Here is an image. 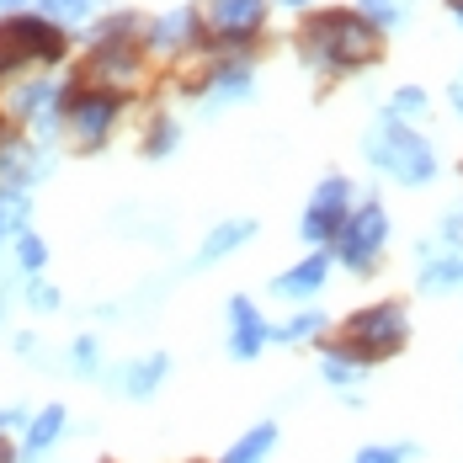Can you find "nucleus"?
<instances>
[{
  "instance_id": "24",
  "label": "nucleus",
  "mask_w": 463,
  "mask_h": 463,
  "mask_svg": "<svg viewBox=\"0 0 463 463\" xmlns=\"http://www.w3.org/2000/svg\"><path fill=\"white\" fill-rule=\"evenodd\" d=\"M43 261H48V240H43V234H33V230H22V234H16V267L38 278V272H43Z\"/></svg>"
},
{
  "instance_id": "28",
  "label": "nucleus",
  "mask_w": 463,
  "mask_h": 463,
  "mask_svg": "<svg viewBox=\"0 0 463 463\" xmlns=\"http://www.w3.org/2000/svg\"><path fill=\"white\" fill-rule=\"evenodd\" d=\"M70 368L80 373V378H91L101 368V341L96 335H75V346H70Z\"/></svg>"
},
{
  "instance_id": "9",
  "label": "nucleus",
  "mask_w": 463,
  "mask_h": 463,
  "mask_svg": "<svg viewBox=\"0 0 463 463\" xmlns=\"http://www.w3.org/2000/svg\"><path fill=\"white\" fill-rule=\"evenodd\" d=\"M64 101H70V86H59V80H27L22 91L11 96L16 118L33 123L38 134H53V128L64 123Z\"/></svg>"
},
{
  "instance_id": "32",
  "label": "nucleus",
  "mask_w": 463,
  "mask_h": 463,
  "mask_svg": "<svg viewBox=\"0 0 463 463\" xmlns=\"http://www.w3.org/2000/svg\"><path fill=\"white\" fill-rule=\"evenodd\" d=\"M27 411H22V405H0V437H5V431H11V426H27Z\"/></svg>"
},
{
  "instance_id": "19",
  "label": "nucleus",
  "mask_w": 463,
  "mask_h": 463,
  "mask_svg": "<svg viewBox=\"0 0 463 463\" xmlns=\"http://www.w3.org/2000/svg\"><path fill=\"white\" fill-rule=\"evenodd\" d=\"M272 448H278V420H256V426H250V431H245L219 463H267L272 458Z\"/></svg>"
},
{
  "instance_id": "22",
  "label": "nucleus",
  "mask_w": 463,
  "mask_h": 463,
  "mask_svg": "<svg viewBox=\"0 0 463 463\" xmlns=\"http://www.w3.org/2000/svg\"><path fill=\"white\" fill-rule=\"evenodd\" d=\"M134 33H144V22L134 11H118V16H107V22H96L91 27V48L101 43H134Z\"/></svg>"
},
{
  "instance_id": "6",
  "label": "nucleus",
  "mask_w": 463,
  "mask_h": 463,
  "mask_svg": "<svg viewBox=\"0 0 463 463\" xmlns=\"http://www.w3.org/2000/svg\"><path fill=\"white\" fill-rule=\"evenodd\" d=\"M352 203H357V186L346 182V176H325L315 186V197H309V208H304L298 234L309 245H335V234L346 230V219H352Z\"/></svg>"
},
{
  "instance_id": "35",
  "label": "nucleus",
  "mask_w": 463,
  "mask_h": 463,
  "mask_svg": "<svg viewBox=\"0 0 463 463\" xmlns=\"http://www.w3.org/2000/svg\"><path fill=\"white\" fill-rule=\"evenodd\" d=\"M16 5H22V0H0V11H11V16H16Z\"/></svg>"
},
{
  "instance_id": "12",
  "label": "nucleus",
  "mask_w": 463,
  "mask_h": 463,
  "mask_svg": "<svg viewBox=\"0 0 463 463\" xmlns=\"http://www.w3.org/2000/svg\"><path fill=\"white\" fill-rule=\"evenodd\" d=\"M208 86H203V107L213 112V107H230V101H245L250 96V80H256V70H250V59H219L208 75H203Z\"/></svg>"
},
{
  "instance_id": "34",
  "label": "nucleus",
  "mask_w": 463,
  "mask_h": 463,
  "mask_svg": "<svg viewBox=\"0 0 463 463\" xmlns=\"http://www.w3.org/2000/svg\"><path fill=\"white\" fill-rule=\"evenodd\" d=\"M0 463H22V453H16V448H11L5 437H0Z\"/></svg>"
},
{
  "instance_id": "27",
  "label": "nucleus",
  "mask_w": 463,
  "mask_h": 463,
  "mask_svg": "<svg viewBox=\"0 0 463 463\" xmlns=\"http://www.w3.org/2000/svg\"><path fill=\"white\" fill-rule=\"evenodd\" d=\"M176 144H182V128H176L171 118H155V128H149V139H144V155L160 160V155H171Z\"/></svg>"
},
{
  "instance_id": "7",
  "label": "nucleus",
  "mask_w": 463,
  "mask_h": 463,
  "mask_svg": "<svg viewBox=\"0 0 463 463\" xmlns=\"http://www.w3.org/2000/svg\"><path fill=\"white\" fill-rule=\"evenodd\" d=\"M0 38L22 53V64H33V59L53 64V59H64V48H70L64 27H59V22H48V16H38V11H33V16H22V11H16V16H5V22H0Z\"/></svg>"
},
{
  "instance_id": "26",
  "label": "nucleus",
  "mask_w": 463,
  "mask_h": 463,
  "mask_svg": "<svg viewBox=\"0 0 463 463\" xmlns=\"http://www.w3.org/2000/svg\"><path fill=\"white\" fill-rule=\"evenodd\" d=\"M411 458H416L411 442H368V448H357L352 463H411Z\"/></svg>"
},
{
  "instance_id": "30",
  "label": "nucleus",
  "mask_w": 463,
  "mask_h": 463,
  "mask_svg": "<svg viewBox=\"0 0 463 463\" xmlns=\"http://www.w3.org/2000/svg\"><path fill=\"white\" fill-rule=\"evenodd\" d=\"M22 298H27V309H38V315H53V309H59V288L43 282V278L27 282V293H22Z\"/></svg>"
},
{
  "instance_id": "36",
  "label": "nucleus",
  "mask_w": 463,
  "mask_h": 463,
  "mask_svg": "<svg viewBox=\"0 0 463 463\" xmlns=\"http://www.w3.org/2000/svg\"><path fill=\"white\" fill-rule=\"evenodd\" d=\"M448 5H453V16H458V22H463V0H448Z\"/></svg>"
},
{
  "instance_id": "23",
  "label": "nucleus",
  "mask_w": 463,
  "mask_h": 463,
  "mask_svg": "<svg viewBox=\"0 0 463 463\" xmlns=\"http://www.w3.org/2000/svg\"><path fill=\"white\" fill-rule=\"evenodd\" d=\"M27 230V192H16V186H0V245L11 240V234Z\"/></svg>"
},
{
  "instance_id": "21",
  "label": "nucleus",
  "mask_w": 463,
  "mask_h": 463,
  "mask_svg": "<svg viewBox=\"0 0 463 463\" xmlns=\"http://www.w3.org/2000/svg\"><path fill=\"white\" fill-rule=\"evenodd\" d=\"M325 330V315L320 309H304V315H293V320L272 325V341H282V346H304V341H315Z\"/></svg>"
},
{
  "instance_id": "3",
  "label": "nucleus",
  "mask_w": 463,
  "mask_h": 463,
  "mask_svg": "<svg viewBox=\"0 0 463 463\" xmlns=\"http://www.w3.org/2000/svg\"><path fill=\"white\" fill-rule=\"evenodd\" d=\"M341 335H346L341 346H346L357 363H383V357L405 352V341H411V315H405V304L378 298V304H368V309L346 315Z\"/></svg>"
},
{
  "instance_id": "25",
  "label": "nucleus",
  "mask_w": 463,
  "mask_h": 463,
  "mask_svg": "<svg viewBox=\"0 0 463 463\" xmlns=\"http://www.w3.org/2000/svg\"><path fill=\"white\" fill-rule=\"evenodd\" d=\"M96 11V0H38V16H48V22H86Z\"/></svg>"
},
{
  "instance_id": "29",
  "label": "nucleus",
  "mask_w": 463,
  "mask_h": 463,
  "mask_svg": "<svg viewBox=\"0 0 463 463\" xmlns=\"http://www.w3.org/2000/svg\"><path fill=\"white\" fill-rule=\"evenodd\" d=\"M363 16H368L378 33L383 27H400L405 22V0H363Z\"/></svg>"
},
{
  "instance_id": "31",
  "label": "nucleus",
  "mask_w": 463,
  "mask_h": 463,
  "mask_svg": "<svg viewBox=\"0 0 463 463\" xmlns=\"http://www.w3.org/2000/svg\"><path fill=\"white\" fill-rule=\"evenodd\" d=\"M416 112H426V91H420V86L394 91V118H416Z\"/></svg>"
},
{
  "instance_id": "2",
  "label": "nucleus",
  "mask_w": 463,
  "mask_h": 463,
  "mask_svg": "<svg viewBox=\"0 0 463 463\" xmlns=\"http://www.w3.org/2000/svg\"><path fill=\"white\" fill-rule=\"evenodd\" d=\"M363 149H368V160L389 176V182H400V186L437 182V149L420 139L405 118H394V112L373 123L368 139H363Z\"/></svg>"
},
{
  "instance_id": "10",
  "label": "nucleus",
  "mask_w": 463,
  "mask_h": 463,
  "mask_svg": "<svg viewBox=\"0 0 463 463\" xmlns=\"http://www.w3.org/2000/svg\"><path fill=\"white\" fill-rule=\"evenodd\" d=\"M267 341H272L267 315H261L245 293H234V298H230V357H234V363H250V357H261V352H267Z\"/></svg>"
},
{
  "instance_id": "18",
  "label": "nucleus",
  "mask_w": 463,
  "mask_h": 463,
  "mask_svg": "<svg viewBox=\"0 0 463 463\" xmlns=\"http://www.w3.org/2000/svg\"><path fill=\"white\" fill-rule=\"evenodd\" d=\"M250 234H256V224H250V219H224L219 230H208L203 250L192 256V267H213V261H224V256H230V250H240Z\"/></svg>"
},
{
  "instance_id": "33",
  "label": "nucleus",
  "mask_w": 463,
  "mask_h": 463,
  "mask_svg": "<svg viewBox=\"0 0 463 463\" xmlns=\"http://www.w3.org/2000/svg\"><path fill=\"white\" fill-rule=\"evenodd\" d=\"M448 101H453V112H458V118H463V75H458V80H453V86H448Z\"/></svg>"
},
{
  "instance_id": "4",
  "label": "nucleus",
  "mask_w": 463,
  "mask_h": 463,
  "mask_svg": "<svg viewBox=\"0 0 463 463\" xmlns=\"http://www.w3.org/2000/svg\"><path fill=\"white\" fill-rule=\"evenodd\" d=\"M383 240H389V213L378 208V203H357L352 208V219H346V230L335 234V261L346 267V272H373L378 267V250H383Z\"/></svg>"
},
{
  "instance_id": "1",
  "label": "nucleus",
  "mask_w": 463,
  "mask_h": 463,
  "mask_svg": "<svg viewBox=\"0 0 463 463\" xmlns=\"http://www.w3.org/2000/svg\"><path fill=\"white\" fill-rule=\"evenodd\" d=\"M378 27H373L363 11H315L309 22H304V33H298V53L325 70V75H352V70H363L378 59Z\"/></svg>"
},
{
  "instance_id": "11",
  "label": "nucleus",
  "mask_w": 463,
  "mask_h": 463,
  "mask_svg": "<svg viewBox=\"0 0 463 463\" xmlns=\"http://www.w3.org/2000/svg\"><path fill=\"white\" fill-rule=\"evenodd\" d=\"M325 278H330V256L325 250H309L304 261H293L288 272L272 278V298H282V304H309L325 288Z\"/></svg>"
},
{
  "instance_id": "15",
  "label": "nucleus",
  "mask_w": 463,
  "mask_h": 463,
  "mask_svg": "<svg viewBox=\"0 0 463 463\" xmlns=\"http://www.w3.org/2000/svg\"><path fill=\"white\" fill-rule=\"evenodd\" d=\"M64 426H70V411L64 405H43L38 416L22 426V458H43L48 448L64 437Z\"/></svg>"
},
{
  "instance_id": "14",
  "label": "nucleus",
  "mask_w": 463,
  "mask_h": 463,
  "mask_svg": "<svg viewBox=\"0 0 463 463\" xmlns=\"http://www.w3.org/2000/svg\"><path fill=\"white\" fill-rule=\"evenodd\" d=\"M48 171H53V165H48L33 144H0V186L27 192L33 182H43Z\"/></svg>"
},
{
  "instance_id": "8",
  "label": "nucleus",
  "mask_w": 463,
  "mask_h": 463,
  "mask_svg": "<svg viewBox=\"0 0 463 463\" xmlns=\"http://www.w3.org/2000/svg\"><path fill=\"white\" fill-rule=\"evenodd\" d=\"M267 22V0H208V27L219 33L224 48H245L250 33H261Z\"/></svg>"
},
{
  "instance_id": "20",
  "label": "nucleus",
  "mask_w": 463,
  "mask_h": 463,
  "mask_svg": "<svg viewBox=\"0 0 463 463\" xmlns=\"http://www.w3.org/2000/svg\"><path fill=\"white\" fill-rule=\"evenodd\" d=\"M363 368H368V363H357L346 346H325V357H320V378L330 389H352V383L363 378Z\"/></svg>"
},
{
  "instance_id": "13",
  "label": "nucleus",
  "mask_w": 463,
  "mask_h": 463,
  "mask_svg": "<svg viewBox=\"0 0 463 463\" xmlns=\"http://www.w3.org/2000/svg\"><path fill=\"white\" fill-rule=\"evenodd\" d=\"M203 38V16L197 11H165V16H155L149 27H144V43L155 48V53H182Z\"/></svg>"
},
{
  "instance_id": "5",
  "label": "nucleus",
  "mask_w": 463,
  "mask_h": 463,
  "mask_svg": "<svg viewBox=\"0 0 463 463\" xmlns=\"http://www.w3.org/2000/svg\"><path fill=\"white\" fill-rule=\"evenodd\" d=\"M123 118V96L118 91H96V86H70V101H64V123L80 149H96L107 144L112 123Z\"/></svg>"
},
{
  "instance_id": "37",
  "label": "nucleus",
  "mask_w": 463,
  "mask_h": 463,
  "mask_svg": "<svg viewBox=\"0 0 463 463\" xmlns=\"http://www.w3.org/2000/svg\"><path fill=\"white\" fill-rule=\"evenodd\" d=\"M278 5H293V11H298V5H309V0H278Z\"/></svg>"
},
{
  "instance_id": "16",
  "label": "nucleus",
  "mask_w": 463,
  "mask_h": 463,
  "mask_svg": "<svg viewBox=\"0 0 463 463\" xmlns=\"http://www.w3.org/2000/svg\"><path fill=\"white\" fill-rule=\"evenodd\" d=\"M118 378H123L118 389H123L128 400H149V394L171 378V357H165V352H149V357H139V363H128Z\"/></svg>"
},
{
  "instance_id": "17",
  "label": "nucleus",
  "mask_w": 463,
  "mask_h": 463,
  "mask_svg": "<svg viewBox=\"0 0 463 463\" xmlns=\"http://www.w3.org/2000/svg\"><path fill=\"white\" fill-rule=\"evenodd\" d=\"M420 293H448V288H463V256L458 250H437L431 256V245H420Z\"/></svg>"
}]
</instances>
